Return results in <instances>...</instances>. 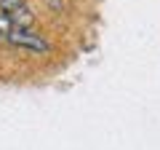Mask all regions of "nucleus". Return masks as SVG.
<instances>
[{"mask_svg": "<svg viewBox=\"0 0 160 150\" xmlns=\"http://www.w3.org/2000/svg\"><path fill=\"white\" fill-rule=\"evenodd\" d=\"M6 40L13 48H24V51H32V54H46L51 48V43L46 38H40L38 32H32V29H11L6 35Z\"/></svg>", "mask_w": 160, "mask_h": 150, "instance_id": "1", "label": "nucleus"}, {"mask_svg": "<svg viewBox=\"0 0 160 150\" xmlns=\"http://www.w3.org/2000/svg\"><path fill=\"white\" fill-rule=\"evenodd\" d=\"M6 13L11 16V24H13V29H29V24L35 22L32 11H29L27 6H22V8H13V11H6Z\"/></svg>", "mask_w": 160, "mask_h": 150, "instance_id": "2", "label": "nucleus"}, {"mask_svg": "<svg viewBox=\"0 0 160 150\" xmlns=\"http://www.w3.org/2000/svg\"><path fill=\"white\" fill-rule=\"evenodd\" d=\"M11 29H13V24H11V16H8L6 11H0V35L6 38V35L11 32Z\"/></svg>", "mask_w": 160, "mask_h": 150, "instance_id": "3", "label": "nucleus"}, {"mask_svg": "<svg viewBox=\"0 0 160 150\" xmlns=\"http://www.w3.org/2000/svg\"><path fill=\"white\" fill-rule=\"evenodd\" d=\"M24 0H0V11H13V8H22Z\"/></svg>", "mask_w": 160, "mask_h": 150, "instance_id": "4", "label": "nucleus"}]
</instances>
